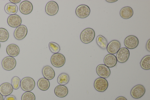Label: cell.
<instances>
[{
  "instance_id": "cell-1",
  "label": "cell",
  "mask_w": 150,
  "mask_h": 100,
  "mask_svg": "<svg viewBox=\"0 0 150 100\" xmlns=\"http://www.w3.org/2000/svg\"><path fill=\"white\" fill-rule=\"evenodd\" d=\"M95 33L93 29L88 28L83 30L80 35L81 41L84 44H88L94 40Z\"/></svg>"
},
{
  "instance_id": "cell-2",
  "label": "cell",
  "mask_w": 150,
  "mask_h": 100,
  "mask_svg": "<svg viewBox=\"0 0 150 100\" xmlns=\"http://www.w3.org/2000/svg\"><path fill=\"white\" fill-rule=\"evenodd\" d=\"M35 82L34 79L30 77H25L23 78L21 82V88L25 91H30L34 88Z\"/></svg>"
},
{
  "instance_id": "cell-3",
  "label": "cell",
  "mask_w": 150,
  "mask_h": 100,
  "mask_svg": "<svg viewBox=\"0 0 150 100\" xmlns=\"http://www.w3.org/2000/svg\"><path fill=\"white\" fill-rule=\"evenodd\" d=\"M66 59L64 56L60 53L53 54L50 58V62L52 65L56 67H60L65 64Z\"/></svg>"
},
{
  "instance_id": "cell-4",
  "label": "cell",
  "mask_w": 150,
  "mask_h": 100,
  "mask_svg": "<svg viewBox=\"0 0 150 100\" xmlns=\"http://www.w3.org/2000/svg\"><path fill=\"white\" fill-rule=\"evenodd\" d=\"M16 65V59L13 57L10 56L4 57L1 62L2 68L4 70L9 71L14 69Z\"/></svg>"
},
{
  "instance_id": "cell-5",
  "label": "cell",
  "mask_w": 150,
  "mask_h": 100,
  "mask_svg": "<svg viewBox=\"0 0 150 100\" xmlns=\"http://www.w3.org/2000/svg\"><path fill=\"white\" fill-rule=\"evenodd\" d=\"M93 86L97 91L99 92H103L107 89L108 83L105 79L100 77L95 80Z\"/></svg>"
},
{
  "instance_id": "cell-6",
  "label": "cell",
  "mask_w": 150,
  "mask_h": 100,
  "mask_svg": "<svg viewBox=\"0 0 150 100\" xmlns=\"http://www.w3.org/2000/svg\"><path fill=\"white\" fill-rule=\"evenodd\" d=\"M146 92L144 87L142 85L138 84L134 86L131 89L130 95L135 99H138L142 97Z\"/></svg>"
},
{
  "instance_id": "cell-7",
  "label": "cell",
  "mask_w": 150,
  "mask_h": 100,
  "mask_svg": "<svg viewBox=\"0 0 150 100\" xmlns=\"http://www.w3.org/2000/svg\"><path fill=\"white\" fill-rule=\"evenodd\" d=\"M130 55L129 50L126 48L122 47L119 49L117 53L116 57L118 61L120 63H124L128 60Z\"/></svg>"
},
{
  "instance_id": "cell-8",
  "label": "cell",
  "mask_w": 150,
  "mask_h": 100,
  "mask_svg": "<svg viewBox=\"0 0 150 100\" xmlns=\"http://www.w3.org/2000/svg\"><path fill=\"white\" fill-rule=\"evenodd\" d=\"M91 10L87 5L81 4L78 6L75 10L76 15L79 18H85L87 17L90 13Z\"/></svg>"
},
{
  "instance_id": "cell-9",
  "label": "cell",
  "mask_w": 150,
  "mask_h": 100,
  "mask_svg": "<svg viewBox=\"0 0 150 100\" xmlns=\"http://www.w3.org/2000/svg\"><path fill=\"white\" fill-rule=\"evenodd\" d=\"M139 40L138 38L134 35H129L124 40V44L127 48L133 49L138 46Z\"/></svg>"
},
{
  "instance_id": "cell-10",
  "label": "cell",
  "mask_w": 150,
  "mask_h": 100,
  "mask_svg": "<svg viewBox=\"0 0 150 100\" xmlns=\"http://www.w3.org/2000/svg\"><path fill=\"white\" fill-rule=\"evenodd\" d=\"M28 33V29L25 25H21L16 28L14 33V38L18 40H21L23 39Z\"/></svg>"
},
{
  "instance_id": "cell-11",
  "label": "cell",
  "mask_w": 150,
  "mask_h": 100,
  "mask_svg": "<svg viewBox=\"0 0 150 100\" xmlns=\"http://www.w3.org/2000/svg\"><path fill=\"white\" fill-rule=\"evenodd\" d=\"M59 6L57 2L53 1L48 2L45 7V12L48 15L54 16L58 13Z\"/></svg>"
},
{
  "instance_id": "cell-12",
  "label": "cell",
  "mask_w": 150,
  "mask_h": 100,
  "mask_svg": "<svg viewBox=\"0 0 150 100\" xmlns=\"http://www.w3.org/2000/svg\"><path fill=\"white\" fill-rule=\"evenodd\" d=\"M96 71L100 77L105 79L108 77L111 74L109 68L103 64L98 65L96 67Z\"/></svg>"
},
{
  "instance_id": "cell-13",
  "label": "cell",
  "mask_w": 150,
  "mask_h": 100,
  "mask_svg": "<svg viewBox=\"0 0 150 100\" xmlns=\"http://www.w3.org/2000/svg\"><path fill=\"white\" fill-rule=\"evenodd\" d=\"M120 47L121 43L120 41L117 40H114L108 44L106 49L109 54L113 55L117 52Z\"/></svg>"
},
{
  "instance_id": "cell-14",
  "label": "cell",
  "mask_w": 150,
  "mask_h": 100,
  "mask_svg": "<svg viewBox=\"0 0 150 100\" xmlns=\"http://www.w3.org/2000/svg\"><path fill=\"white\" fill-rule=\"evenodd\" d=\"M33 8L32 3L28 1H22L19 6L20 12L24 15H28L30 13L33 11Z\"/></svg>"
},
{
  "instance_id": "cell-15",
  "label": "cell",
  "mask_w": 150,
  "mask_h": 100,
  "mask_svg": "<svg viewBox=\"0 0 150 100\" xmlns=\"http://www.w3.org/2000/svg\"><path fill=\"white\" fill-rule=\"evenodd\" d=\"M7 23L8 25L12 28H17L21 25L22 19L18 15H10L8 18Z\"/></svg>"
},
{
  "instance_id": "cell-16",
  "label": "cell",
  "mask_w": 150,
  "mask_h": 100,
  "mask_svg": "<svg viewBox=\"0 0 150 100\" xmlns=\"http://www.w3.org/2000/svg\"><path fill=\"white\" fill-rule=\"evenodd\" d=\"M103 62L105 65L109 68H111L116 66L117 60L115 56L113 54H109L105 57Z\"/></svg>"
},
{
  "instance_id": "cell-17",
  "label": "cell",
  "mask_w": 150,
  "mask_h": 100,
  "mask_svg": "<svg viewBox=\"0 0 150 100\" xmlns=\"http://www.w3.org/2000/svg\"><path fill=\"white\" fill-rule=\"evenodd\" d=\"M13 89L11 84L9 83H3L0 85V93L3 96H6L11 94Z\"/></svg>"
},
{
  "instance_id": "cell-18",
  "label": "cell",
  "mask_w": 150,
  "mask_h": 100,
  "mask_svg": "<svg viewBox=\"0 0 150 100\" xmlns=\"http://www.w3.org/2000/svg\"><path fill=\"white\" fill-rule=\"evenodd\" d=\"M42 74L44 77L48 80L53 79L55 76V72L53 69L50 66L46 65L42 70Z\"/></svg>"
},
{
  "instance_id": "cell-19",
  "label": "cell",
  "mask_w": 150,
  "mask_h": 100,
  "mask_svg": "<svg viewBox=\"0 0 150 100\" xmlns=\"http://www.w3.org/2000/svg\"><path fill=\"white\" fill-rule=\"evenodd\" d=\"M6 50L7 54L13 57L17 56L20 53L19 47L14 44H11L8 45Z\"/></svg>"
},
{
  "instance_id": "cell-20",
  "label": "cell",
  "mask_w": 150,
  "mask_h": 100,
  "mask_svg": "<svg viewBox=\"0 0 150 100\" xmlns=\"http://www.w3.org/2000/svg\"><path fill=\"white\" fill-rule=\"evenodd\" d=\"M54 93L57 97L63 98L67 95L68 93V90L66 86L59 85L55 87Z\"/></svg>"
},
{
  "instance_id": "cell-21",
  "label": "cell",
  "mask_w": 150,
  "mask_h": 100,
  "mask_svg": "<svg viewBox=\"0 0 150 100\" xmlns=\"http://www.w3.org/2000/svg\"><path fill=\"white\" fill-rule=\"evenodd\" d=\"M134 11L130 7L126 6L122 8L120 11V16L124 19H128L131 18L133 15Z\"/></svg>"
},
{
  "instance_id": "cell-22",
  "label": "cell",
  "mask_w": 150,
  "mask_h": 100,
  "mask_svg": "<svg viewBox=\"0 0 150 100\" xmlns=\"http://www.w3.org/2000/svg\"><path fill=\"white\" fill-rule=\"evenodd\" d=\"M4 10L6 13L8 14H16L18 12V7L15 4L8 3L5 5Z\"/></svg>"
},
{
  "instance_id": "cell-23",
  "label": "cell",
  "mask_w": 150,
  "mask_h": 100,
  "mask_svg": "<svg viewBox=\"0 0 150 100\" xmlns=\"http://www.w3.org/2000/svg\"><path fill=\"white\" fill-rule=\"evenodd\" d=\"M37 85L40 89L45 91L49 89L50 84L49 80L45 78H41L38 80Z\"/></svg>"
},
{
  "instance_id": "cell-24",
  "label": "cell",
  "mask_w": 150,
  "mask_h": 100,
  "mask_svg": "<svg viewBox=\"0 0 150 100\" xmlns=\"http://www.w3.org/2000/svg\"><path fill=\"white\" fill-rule=\"evenodd\" d=\"M96 41L97 45L100 48L103 50L106 49L108 41L104 36L101 35H98L96 37Z\"/></svg>"
},
{
  "instance_id": "cell-25",
  "label": "cell",
  "mask_w": 150,
  "mask_h": 100,
  "mask_svg": "<svg viewBox=\"0 0 150 100\" xmlns=\"http://www.w3.org/2000/svg\"><path fill=\"white\" fill-rule=\"evenodd\" d=\"M70 77L68 74L62 73L60 74L57 78V82L60 85H64L69 82Z\"/></svg>"
},
{
  "instance_id": "cell-26",
  "label": "cell",
  "mask_w": 150,
  "mask_h": 100,
  "mask_svg": "<svg viewBox=\"0 0 150 100\" xmlns=\"http://www.w3.org/2000/svg\"><path fill=\"white\" fill-rule=\"evenodd\" d=\"M141 68L144 70H148L150 69V55L144 56L140 62Z\"/></svg>"
},
{
  "instance_id": "cell-27",
  "label": "cell",
  "mask_w": 150,
  "mask_h": 100,
  "mask_svg": "<svg viewBox=\"0 0 150 100\" xmlns=\"http://www.w3.org/2000/svg\"><path fill=\"white\" fill-rule=\"evenodd\" d=\"M9 37V34L8 31L5 28H0V42L6 41Z\"/></svg>"
},
{
  "instance_id": "cell-28",
  "label": "cell",
  "mask_w": 150,
  "mask_h": 100,
  "mask_svg": "<svg viewBox=\"0 0 150 100\" xmlns=\"http://www.w3.org/2000/svg\"><path fill=\"white\" fill-rule=\"evenodd\" d=\"M49 48L50 51L54 54L58 53L60 50L59 45L57 43L53 42L49 43Z\"/></svg>"
},
{
  "instance_id": "cell-29",
  "label": "cell",
  "mask_w": 150,
  "mask_h": 100,
  "mask_svg": "<svg viewBox=\"0 0 150 100\" xmlns=\"http://www.w3.org/2000/svg\"><path fill=\"white\" fill-rule=\"evenodd\" d=\"M21 80L18 76L13 77L11 80V84L13 89L17 90L19 89L21 84Z\"/></svg>"
},
{
  "instance_id": "cell-30",
  "label": "cell",
  "mask_w": 150,
  "mask_h": 100,
  "mask_svg": "<svg viewBox=\"0 0 150 100\" xmlns=\"http://www.w3.org/2000/svg\"><path fill=\"white\" fill-rule=\"evenodd\" d=\"M34 94L31 91H26L22 95L21 100H35Z\"/></svg>"
},
{
  "instance_id": "cell-31",
  "label": "cell",
  "mask_w": 150,
  "mask_h": 100,
  "mask_svg": "<svg viewBox=\"0 0 150 100\" xmlns=\"http://www.w3.org/2000/svg\"><path fill=\"white\" fill-rule=\"evenodd\" d=\"M4 100H16V98L14 95H10L6 96Z\"/></svg>"
},
{
  "instance_id": "cell-32",
  "label": "cell",
  "mask_w": 150,
  "mask_h": 100,
  "mask_svg": "<svg viewBox=\"0 0 150 100\" xmlns=\"http://www.w3.org/2000/svg\"><path fill=\"white\" fill-rule=\"evenodd\" d=\"M150 39H149L147 41L146 45V50L149 52H150Z\"/></svg>"
},
{
  "instance_id": "cell-33",
  "label": "cell",
  "mask_w": 150,
  "mask_h": 100,
  "mask_svg": "<svg viewBox=\"0 0 150 100\" xmlns=\"http://www.w3.org/2000/svg\"><path fill=\"white\" fill-rule=\"evenodd\" d=\"M115 100H127V99L123 96H120L117 97Z\"/></svg>"
},
{
  "instance_id": "cell-34",
  "label": "cell",
  "mask_w": 150,
  "mask_h": 100,
  "mask_svg": "<svg viewBox=\"0 0 150 100\" xmlns=\"http://www.w3.org/2000/svg\"><path fill=\"white\" fill-rule=\"evenodd\" d=\"M9 1L11 3L15 4L19 3L21 1V0H9Z\"/></svg>"
},
{
  "instance_id": "cell-35",
  "label": "cell",
  "mask_w": 150,
  "mask_h": 100,
  "mask_svg": "<svg viewBox=\"0 0 150 100\" xmlns=\"http://www.w3.org/2000/svg\"><path fill=\"white\" fill-rule=\"evenodd\" d=\"M105 1L109 3H113L117 1V0H106Z\"/></svg>"
},
{
  "instance_id": "cell-36",
  "label": "cell",
  "mask_w": 150,
  "mask_h": 100,
  "mask_svg": "<svg viewBox=\"0 0 150 100\" xmlns=\"http://www.w3.org/2000/svg\"><path fill=\"white\" fill-rule=\"evenodd\" d=\"M0 100H4L3 96L0 93Z\"/></svg>"
},
{
  "instance_id": "cell-37",
  "label": "cell",
  "mask_w": 150,
  "mask_h": 100,
  "mask_svg": "<svg viewBox=\"0 0 150 100\" xmlns=\"http://www.w3.org/2000/svg\"><path fill=\"white\" fill-rule=\"evenodd\" d=\"M1 47V43H0V49Z\"/></svg>"
}]
</instances>
